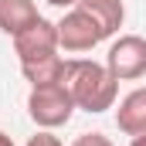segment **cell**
I'll return each mask as SVG.
<instances>
[{
  "label": "cell",
  "mask_w": 146,
  "mask_h": 146,
  "mask_svg": "<svg viewBox=\"0 0 146 146\" xmlns=\"http://www.w3.org/2000/svg\"><path fill=\"white\" fill-rule=\"evenodd\" d=\"M51 7H58V10H72V7H78L82 0H48Z\"/></svg>",
  "instance_id": "cell-12"
},
{
  "label": "cell",
  "mask_w": 146,
  "mask_h": 146,
  "mask_svg": "<svg viewBox=\"0 0 146 146\" xmlns=\"http://www.w3.org/2000/svg\"><path fill=\"white\" fill-rule=\"evenodd\" d=\"M129 146H146V133H143V136H133V143H129Z\"/></svg>",
  "instance_id": "cell-14"
},
{
  "label": "cell",
  "mask_w": 146,
  "mask_h": 146,
  "mask_svg": "<svg viewBox=\"0 0 146 146\" xmlns=\"http://www.w3.org/2000/svg\"><path fill=\"white\" fill-rule=\"evenodd\" d=\"M106 68L119 82H136L146 75V37L139 34H122L109 44L106 54Z\"/></svg>",
  "instance_id": "cell-4"
},
{
  "label": "cell",
  "mask_w": 146,
  "mask_h": 146,
  "mask_svg": "<svg viewBox=\"0 0 146 146\" xmlns=\"http://www.w3.org/2000/svg\"><path fill=\"white\" fill-rule=\"evenodd\" d=\"M115 122L126 136H143L146 133V88H133L119 109H115Z\"/></svg>",
  "instance_id": "cell-6"
},
{
  "label": "cell",
  "mask_w": 146,
  "mask_h": 146,
  "mask_svg": "<svg viewBox=\"0 0 146 146\" xmlns=\"http://www.w3.org/2000/svg\"><path fill=\"white\" fill-rule=\"evenodd\" d=\"M14 51H17L21 61H34V58H44V54H54L58 51V24L37 17L31 27L14 34Z\"/></svg>",
  "instance_id": "cell-5"
},
{
  "label": "cell",
  "mask_w": 146,
  "mask_h": 146,
  "mask_svg": "<svg viewBox=\"0 0 146 146\" xmlns=\"http://www.w3.org/2000/svg\"><path fill=\"white\" fill-rule=\"evenodd\" d=\"M37 17V3L34 0H0V31L3 34H21L24 27H31Z\"/></svg>",
  "instance_id": "cell-8"
},
{
  "label": "cell",
  "mask_w": 146,
  "mask_h": 146,
  "mask_svg": "<svg viewBox=\"0 0 146 146\" xmlns=\"http://www.w3.org/2000/svg\"><path fill=\"white\" fill-rule=\"evenodd\" d=\"M0 146H17V143H14V139H10V136H7V133L0 129Z\"/></svg>",
  "instance_id": "cell-13"
},
{
  "label": "cell",
  "mask_w": 146,
  "mask_h": 146,
  "mask_svg": "<svg viewBox=\"0 0 146 146\" xmlns=\"http://www.w3.org/2000/svg\"><path fill=\"white\" fill-rule=\"evenodd\" d=\"M27 146H61V139L51 136V129H41V133H34V136L27 139Z\"/></svg>",
  "instance_id": "cell-11"
},
{
  "label": "cell",
  "mask_w": 146,
  "mask_h": 146,
  "mask_svg": "<svg viewBox=\"0 0 146 146\" xmlns=\"http://www.w3.org/2000/svg\"><path fill=\"white\" fill-rule=\"evenodd\" d=\"M72 146H115L109 136H102V133H82V136H75Z\"/></svg>",
  "instance_id": "cell-10"
},
{
  "label": "cell",
  "mask_w": 146,
  "mask_h": 146,
  "mask_svg": "<svg viewBox=\"0 0 146 146\" xmlns=\"http://www.w3.org/2000/svg\"><path fill=\"white\" fill-rule=\"evenodd\" d=\"M72 112H75V99L65 88V82L31 88V95H27V115L34 119L37 129H58L72 119Z\"/></svg>",
  "instance_id": "cell-2"
},
{
  "label": "cell",
  "mask_w": 146,
  "mask_h": 146,
  "mask_svg": "<svg viewBox=\"0 0 146 146\" xmlns=\"http://www.w3.org/2000/svg\"><path fill=\"white\" fill-rule=\"evenodd\" d=\"M106 34L99 27V21L85 10V7H72L61 21H58V48L65 51H92L95 44H102Z\"/></svg>",
  "instance_id": "cell-3"
},
{
  "label": "cell",
  "mask_w": 146,
  "mask_h": 146,
  "mask_svg": "<svg viewBox=\"0 0 146 146\" xmlns=\"http://www.w3.org/2000/svg\"><path fill=\"white\" fill-rule=\"evenodd\" d=\"M65 88L72 92L75 109L99 115V112H109L115 106L119 78L99 61L75 58V61H65Z\"/></svg>",
  "instance_id": "cell-1"
},
{
  "label": "cell",
  "mask_w": 146,
  "mask_h": 146,
  "mask_svg": "<svg viewBox=\"0 0 146 146\" xmlns=\"http://www.w3.org/2000/svg\"><path fill=\"white\" fill-rule=\"evenodd\" d=\"M78 7H85V10L99 21L106 41L119 34V27H122V21H126V3H122V0H82Z\"/></svg>",
  "instance_id": "cell-9"
},
{
  "label": "cell",
  "mask_w": 146,
  "mask_h": 146,
  "mask_svg": "<svg viewBox=\"0 0 146 146\" xmlns=\"http://www.w3.org/2000/svg\"><path fill=\"white\" fill-rule=\"evenodd\" d=\"M21 75L31 82V88L54 85V82H65V58L54 51V54L34 58V61H21Z\"/></svg>",
  "instance_id": "cell-7"
}]
</instances>
